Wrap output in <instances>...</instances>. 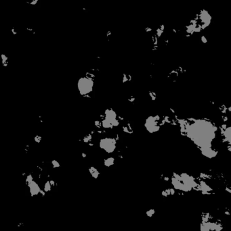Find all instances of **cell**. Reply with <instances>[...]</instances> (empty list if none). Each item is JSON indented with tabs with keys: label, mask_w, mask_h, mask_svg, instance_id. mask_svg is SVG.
Wrapping results in <instances>:
<instances>
[{
	"label": "cell",
	"mask_w": 231,
	"mask_h": 231,
	"mask_svg": "<svg viewBox=\"0 0 231 231\" xmlns=\"http://www.w3.org/2000/svg\"><path fill=\"white\" fill-rule=\"evenodd\" d=\"M52 163H53V166L54 167H58L59 166H60V165H59V163H58L56 161H53V162H52Z\"/></svg>",
	"instance_id": "3"
},
{
	"label": "cell",
	"mask_w": 231,
	"mask_h": 231,
	"mask_svg": "<svg viewBox=\"0 0 231 231\" xmlns=\"http://www.w3.org/2000/svg\"><path fill=\"white\" fill-rule=\"evenodd\" d=\"M155 213V211L153 210V209H151V210H149L148 212H147V215H148V216H152V214Z\"/></svg>",
	"instance_id": "2"
},
{
	"label": "cell",
	"mask_w": 231,
	"mask_h": 231,
	"mask_svg": "<svg viewBox=\"0 0 231 231\" xmlns=\"http://www.w3.org/2000/svg\"><path fill=\"white\" fill-rule=\"evenodd\" d=\"M92 82L90 80L87 79H81L79 80V83H78V87L79 89L80 93L82 95H85L88 93L90 91H91V87H92Z\"/></svg>",
	"instance_id": "1"
}]
</instances>
